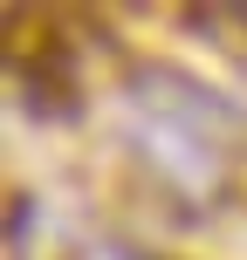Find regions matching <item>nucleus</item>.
<instances>
[{"label": "nucleus", "instance_id": "obj_1", "mask_svg": "<svg viewBox=\"0 0 247 260\" xmlns=\"http://www.w3.org/2000/svg\"><path fill=\"white\" fill-rule=\"evenodd\" d=\"M130 96V157L138 171L172 192L179 206H213L234 185L240 151H247V117L206 82L179 76V69L138 62L124 76Z\"/></svg>", "mask_w": 247, "mask_h": 260}, {"label": "nucleus", "instance_id": "obj_2", "mask_svg": "<svg viewBox=\"0 0 247 260\" xmlns=\"http://www.w3.org/2000/svg\"><path fill=\"white\" fill-rule=\"evenodd\" d=\"M193 27H199V35H213V41H227V48H240V55H247V7H199V14H193Z\"/></svg>", "mask_w": 247, "mask_h": 260}]
</instances>
